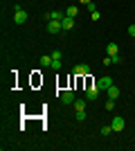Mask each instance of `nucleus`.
<instances>
[{
    "label": "nucleus",
    "instance_id": "obj_19",
    "mask_svg": "<svg viewBox=\"0 0 135 151\" xmlns=\"http://www.w3.org/2000/svg\"><path fill=\"white\" fill-rule=\"evenodd\" d=\"M110 59H113V63H122V57H119V54H110Z\"/></svg>",
    "mask_w": 135,
    "mask_h": 151
},
{
    "label": "nucleus",
    "instance_id": "obj_8",
    "mask_svg": "<svg viewBox=\"0 0 135 151\" xmlns=\"http://www.w3.org/2000/svg\"><path fill=\"white\" fill-rule=\"evenodd\" d=\"M106 95H108V99H117V97H119V88H117L115 83H113V86L106 90Z\"/></svg>",
    "mask_w": 135,
    "mask_h": 151
},
{
    "label": "nucleus",
    "instance_id": "obj_20",
    "mask_svg": "<svg viewBox=\"0 0 135 151\" xmlns=\"http://www.w3.org/2000/svg\"><path fill=\"white\" fill-rule=\"evenodd\" d=\"M90 18H92V20H99V18H101V14H99V12H92V14H90Z\"/></svg>",
    "mask_w": 135,
    "mask_h": 151
},
{
    "label": "nucleus",
    "instance_id": "obj_3",
    "mask_svg": "<svg viewBox=\"0 0 135 151\" xmlns=\"http://www.w3.org/2000/svg\"><path fill=\"white\" fill-rule=\"evenodd\" d=\"M61 29H63L61 20H47V32H50V34H59Z\"/></svg>",
    "mask_w": 135,
    "mask_h": 151
},
{
    "label": "nucleus",
    "instance_id": "obj_13",
    "mask_svg": "<svg viewBox=\"0 0 135 151\" xmlns=\"http://www.w3.org/2000/svg\"><path fill=\"white\" fill-rule=\"evenodd\" d=\"M86 101H88V99H74V104H72V106L77 108V111H86Z\"/></svg>",
    "mask_w": 135,
    "mask_h": 151
},
{
    "label": "nucleus",
    "instance_id": "obj_21",
    "mask_svg": "<svg viewBox=\"0 0 135 151\" xmlns=\"http://www.w3.org/2000/svg\"><path fill=\"white\" fill-rule=\"evenodd\" d=\"M86 7H88V12H90V14H92V12H97V7H95V2H90V5H86Z\"/></svg>",
    "mask_w": 135,
    "mask_h": 151
},
{
    "label": "nucleus",
    "instance_id": "obj_15",
    "mask_svg": "<svg viewBox=\"0 0 135 151\" xmlns=\"http://www.w3.org/2000/svg\"><path fill=\"white\" fill-rule=\"evenodd\" d=\"M52 70H61V59H52Z\"/></svg>",
    "mask_w": 135,
    "mask_h": 151
},
{
    "label": "nucleus",
    "instance_id": "obj_22",
    "mask_svg": "<svg viewBox=\"0 0 135 151\" xmlns=\"http://www.w3.org/2000/svg\"><path fill=\"white\" fill-rule=\"evenodd\" d=\"M129 34H131V36L135 38V25H129Z\"/></svg>",
    "mask_w": 135,
    "mask_h": 151
},
{
    "label": "nucleus",
    "instance_id": "obj_9",
    "mask_svg": "<svg viewBox=\"0 0 135 151\" xmlns=\"http://www.w3.org/2000/svg\"><path fill=\"white\" fill-rule=\"evenodd\" d=\"M117 52H119V45L110 41V43L106 45V54H108V57H110V54H117Z\"/></svg>",
    "mask_w": 135,
    "mask_h": 151
},
{
    "label": "nucleus",
    "instance_id": "obj_1",
    "mask_svg": "<svg viewBox=\"0 0 135 151\" xmlns=\"http://www.w3.org/2000/svg\"><path fill=\"white\" fill-rule=\"evenodd\" d=\"M25 20H27V12L20 5H16L14 7V23H16V25H23Z\"/></svg>",
    "mask_w": 135,
    "mask_h": 151
},
{
    "label": "nucleus",
    "instance_id": "obj_2",
    "mask_svg": "<svg viewBox=\"0 0 135 151\" xmlns=\"http://www.w3.org/2000/svg\"><path fill=\"white\" fill-rule=\"evenodd\" d=\"M72 72H74V77H86L90 72V65H88V63H79V65H74Z\"/></svg>",
    "mask_w": 135,
    "mask_h": 151
},
{
    "label": "nucleus",
    "instance_id": "obj_11",
    "mask_svg": "<svg viewBox=\"0 0 135 151\" xmlns=\"http://www.w3.org/2000/svg\"><path fill=\"white\" fill-rule=\"evenodd\" d=\"M41 65L50 68V65H52V54H41Z\"/></svg>",
    "mask_w": 135,
    "mask_h": 151
},
{
    "label": "nucleus",
    "instance_id": "obj_10",
    "mask_svg": "<svg viewBox=\"0 0 135 151\" xmlns=\"http://www.w3.org/2000/svg\"><path fill=\"white\" fill-rule=\"evenodd\" d=\"M61 25H63V29H72V27H74V18H70V16H65V18L61 20Z\"/></svg>",
    "mask_w": 135,
    "mask_h": 151
},
{
    "label": "nucleus",
    "instance_id": "obj_23",
    "mask_svg": "<svg viewBox=\"0 0 135 151\" xmlns=\"http://www.w3.org/2000/svg\"><path fill=\"white\" fill-rule=\"evenodd\" d=\"M79 2H81V5H90V2H92V0H79Z\"/></svg>",
    "mask_w": 135,
    "mask_h": 151
},
{
    "label": "nucleus",
    "instance_id": "obj_17",
    "mask_svg": "<svg viewBox=\"0 0 135 151\" xmlns=\"http://www.w3.org/2000/svg\"><path fill=\"white\" fill-rule=\"evenodd\" d=\"M104 108H106V111H113V108H115V99H108Z\"/></svg>",
    "mask_w": 135,
    "mask_h": 151
},
{
    "label": "nucleus",
    "instance_id": "obj_16",
    "mask_svg": "<svg viewBox=\"0 0 135 151\" xmlns=\"http://www.w3.org/2000/svg\"><path fill=\"white\" fill-rule=\"evenodd\" d=\"M110 133H113V126H110V124L101 126V135H110Z\"/></svg>",
    "mask_w": 135,
    "mask_h": 151
},
{
    "label": "nucleus",
    "instance_id": "obj_6",
    "mask_svg": "<svg viewBox=\"0 0 135 151\" xmlns=\"http://www.w3.org/2000/svg\"><path fill=\"white\" fill-rule=\"evenodd\" d=\"M74 99H77V97H74V90H63V93H61V101H63V104H74Z\"/></svg>",
    "mask_w": 135,
    "mask_h": 151
},
{
    "label": "nucleus",
    "instance_id": "obj_5",
    "mask_svg": "<svg viewBox=\"0 0 135 151\" xmlns=\"http://www.w3.org/2000/svg\"><path fill=\"white\" fill-rule=\"evenodd\" d=\"M97 97H99V88H97V83H95V86H90V88L86 90V99L88 101H97Z\"/></svg>",
    "mask_w": 135,
    "mask_h": 151
},
{
    "label": "nucleus",
    "instance_id": "obj_4",
    "mask_svg": "<svg viewBox=\"0 0 135 151\" xmlns=\"http://www.w3.org/2000/svg\"><path fill=\"white\" fill-rule=\"evenodd\" d=\"M110 126H113V131H115V133L124 131V117H122V115H115V117H113V124H110Z\"/></svg>",
    "mask_w": 135,
    "mask_h": 151
},
{
    "label": "nucleus",
    "instance_id": "obj_18",
    "mask_svg": "<svg viewBox=\"0 0 135 151\" xmlns=\"http://www.w3.org/2000/svg\"><path fill=\"white\" fill-rule=\"evenodd\" d=\"M77 120H79V122L86 120V111H77Z\"/></svg>",
    "mask_w": 135,
    "mask_h": 151
},
{
    "label": "nucleus",
    "instance_id": "obj_12",
    "mask_svg": "<svg viewBox=\"0 0 135 151\" xmlns=\"http://www.w3.org/2000/svg\"><path fill=\"white\" fill-rule=\"evenodd\" d=\"M65 16H70V18H77V16H79V9H77L74 5L68 7V9H65Z\"/></svg>",
    "mask_w": 135,
    "mask_h": 151
},
{
    "label": "nucleus",
    "instance_id": "obj_14",
    "mask_svg": "<svg viewBox=\"0 0 135 151\" xmlns=\"http://www.w3.org/2000/svg\"><path fill=\"white\" fill-rule=\"evenodd\" d=\"M65 14L63 12H50V20H63Z\"/></svg>",
    "mask_w": 135,
    "mask_h": 151
},
{
    "label": "nucleus",
    "instance_id": "obj_7",
    "mask_svg": "<svg viewBox=\"0 0 135 151\" xmlns=\"http://www.w3.org/2000/svg\"><path fill=\"white\" fill-rule=\"evenodd\" d=\"M110 86H113V79H110V77H101V79L97 81V88L99 90H108Z\"/></svg>",
    "mask_w": 135,
    "mask_h": 151
}]
</instances>
